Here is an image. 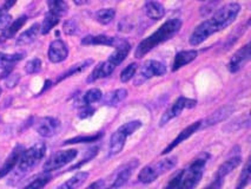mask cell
Segmentation results:
<instances>
[{
  "mask_svg": "<svg viewBox=\"0 0 251 189\" xmlns=\"http://www.w3.org/2000/svg\"><path fill=\"white\" fill-rule=\"evenodd\" d=\"M241 6L237 2H230L224 5L216 12L211 18L204 20L200 25L192 31L189 43L191 46H198L205 42L206 39L212 34L217 32L226 30L227 26H230L237 18Z\"/></svg>",
  "mask_w": 251,
  "mask_h": 189,
  "instance_id": "cell-1",
  "label": "cell"
},
{
  "mask_svg": "<svg viewBox=\"0 0 251 189\" xmlns=\"http://www.w3.org/2000/svg\"><path fill=\"white\" fill-rule=\"evenodd\" d=\"M180 28H182V20L178 18L169 19L162 26H159L158 30L154 31L152 34H150L139 43L135 51V57L137 59H141V58L147 56L149 52L152 51L154 48L176 36L180 31Z\"/></svg>",
  "mask_w": 251,
  "mask_h": 189,
  "instance_id": "cell-2",
  "label": "cell"
},
{
  "mask_svg": "<svg viewBox=\"0 0 251 189\" xmlns=\"http://www.w3.org/2000/svg\"><path fill=\"white\" fill-rule=\"evenodd\" d=\"M46 154V144L44 142H38L33 144L28 149H24L22 156L18 162V168H17V179H22L23 176L26 175L27 173L36 168L40 161L44 159Z\"/></svg>",
  "mask_w": 251,
  "mask_h": 189,
  "instance_id": "cell-3",
  "label": "cell"
},
{
  "mask_svg": "<svg viewBox=\"0 0 251 189\" xmlns=\"http://www.w3.org/2000/svg\"><path fill=\"white\" fill-rule=\"evenodd\" d=\"M208 160V154H203L195 159L185 169L180 170V189H195L200 185Z\"/></svg>",
  "mask_w": 251,
  "mask_h": 189,
  "instance_id": "cell-4",
  "label": "cell"
},
{
  "mask_svg": "<svg viewBox=\"0 0 251 189\" xmlns=\"http://www.w3.org/2000/svg\"><path fill=\"white\" fill-rule=\"evenodd\" d=\"M177 164L176 156H170L158 162L145 165L138 174V181L143 185H149L156 181L158 177L164 175L166 171L174 169Z\"/></svg>",
  "mask_w": 251,
  "mask_h": 189,
  "instance_id": "cell-5",
  "label": "cell"
},
{
  "mask_svg": "<svg viewBox=\"0 0 251 189\" xmlns=\"http://www.w3.org/2000/svg\"><path fill=\"white\" fill-rule=\"evenodd\" d=\"M142 127V122L139 120L130 121L121 126L112 134L109 144V156H116L121 154L125 147V142L129 136L136 133Z\"/></svg>",
  "mask_w": 251,
  "mask_h": 189,
  "instance_id": "cell-6",
  "label": "cell"
},
{
  "mask_svg": "<svg viewBox=\"0 0 251 189\" xmlns=\"http://www.w3.org/2000/svg\"><path fill=\"white\" fill-rule=\"evenodd\" d=\"M139 165L138 160L133 159L127 163L123 164L119 169L116 170V173L113 174L112 181L109 186H104L103 189H121L123 186H125L127 181L130 180L131 175L133 174V171L136 170V168Z\"/></svg>",
  "mask_w": 251,
  "mask_h": 189,
  "instance_id": "cell-7",
  "label": "cell"
},
{
  "mask_svg": "<svg viewBox=\"0 0 251 189\" xmlns=\"http://www.w3.org/2000/svg\"><path fill=\"white\" fill-rule=\"evenodd\" d=\"M166 74V66L158 60H147L139 69L138 75L135 81V85H141L153 77H160V76Z\"/></svg>",
  "mask_w": 251,
  "mask_h": 189,
  "instance_id": "cell-8",
  "label": "cell"
},
{
  "mask_svg": "<svg viewBox=\"0 0 251 189\" xmlns=\"http://www.w3.org/2000/svg\"><path fill=\"white\" fill-rule=\"evenodd\" d=\"M78 151L75 149H66V150H59L50 158L48 161L44 163V173H51L59 168H63L70 162H72L77 158Z\"/></svg>",
  "mask_w": 251,
  "mask_h": 189,
  "instance_id": "cell-9",
  "label": "cell"
},
{
  "mask_svg": "<svg viewBox=\"0 0 251 189\" xmlns=\"http://www.w3.org/2000/svg\"><path fill=\"white\" fill-rule=\"evenodd\" d=\"M196 100H192V98L188 97H179L164 113H163L162 118H160L159 121V127H164L165 124H168L169 122L174 120L175 117H178L184 109H192V108L196 107Z\"/></svg>",
  "mask_w": 251,
  "mask_h": 189,
  "instance_id": "cell-10",
  "label": "cell"
},
{
  "mask_svg": "<svg viewBox=\"0 0 251 189\" xmlns=\"http://www.w3.org/2000/svg\"><path fill=\"white\" fill-rule=\"evenodd\" d=\"M60 122L54 117H43L38 120L36 124V130L42 137L49 138L54 136L59 132Z\"/></svg>",
  "mask_w": 251,
  "mask_h": 189,
  "instance_id": "cell-11",
  "label": "cell"
},
{
  "mask_svg": "<svg viewBox=\"0 0 251 189\" xmlns=\"http://www.w3.org/2000/svg\"><path fill=\"white\" fill-rule=\"evenodd\" d=\"M201 126H202V121H196L195 123H192V124H190V126L186 127L185 129H183L182 132L178 134L177 137L175 138L174 141H172L171 143L168 145V147L163 149L162 153H160V155H166V154H169L170 151L174 150L175 148L178 147V145L182 143V142H185L186 139H188L189 137H191L195 133L198 132V130L201 129Z\"/></svg>",
  "mask_w": 251,
  "mask_h": 189,
  "instance_id": "cell-12",
  "label": "cell"
},
{
  "mask_svg": "<svg viewBox=\"0 0 251 189\" xmlns=\"http://www.w3.org/2000/svg\"><path fill=\"white\" fill-rule=\"evenodd\" d=\"M69 56V49L65 42L61 39H55L50 44L48 57L49 60L53 64L64 62Z\"/></svg>",
  "mask_w": 251,
  "mask_h": 189,
  "instance_id": "cell-13",
  "label": "cell"
},
{
  "mask_svg": "<svg viewBox=\"0 0 251 189\" xmlns=\"http://www.w3.org/2000/svg\"><path fill=\"white\" fill-rule=\"evenodd\" d=\"M250 60V44L244 45L239 50L233 54L229 64H227V69L231 74H236L239 70L243 69L245 64Z\"/></svg>",
  "mask_w": 251,
  "mask_h": 189,
  "instance_id": "cell-14",
  "label": "cell"
},
{
  "mask_svg": "<svg viewBox=\"0 0 251 189\" xmlns=\"http://www.w3.org/2000/svg\"><path fill=\"white\" fill-rule=\"evenodd\" d=\"M235 111V108L232 106H224L217 109L216 111H214L211 115L208 116L205 120L202 121V126L201 128H209L215 126V124L221 123V122L226 121L227 117L232 115V112Z\"/></svg>",
  "mask_w": 251,
  "mask_h": 189,
  "instance_id": "cell-15",
  "label": "cell"
},
{
  "mask_svg": "<svg viewBox=\"0 0 251 189\" xmlns=\"http://www.w3.org/2000/svg\"><path fill=\"white\" fill-rule=\"evenodd\" d=\"M23 151H24V147H23L22 144L16 145V147L13 148V150L11 151V154L8 155L6 161H5L4 164L0 167V179H2V177L6 176L7 174H10L11 171H12L14 168L17 167V164H18Z\"/></svg>",
  "mask_w": 251,
  "mask_h": 189,
  "instance_id": "cell-16",
  "label": "cell"
},
{
  "mask_svg": "<svg viewBox=\"0 0 251 189\" xmlns=\"http://www.w3.org/2000/svg\"><path fill=\"white\" fill-rule=\"evenodd\" d=\"M122 39L116 37H109L105 34H96V36H86L81 39L83 45H104L116 48Z\"/></svg>",
  "mask_w": 251,
  "mask_h": 189,
  "instance_id": "cell-17",
  "label": "cell"
},
{
  "mask_svg": "<svg viewBox=\"0 0 251 189\" xmlns=\"http://www.w3.org/2000/svg\"><path fill=\"white\" fill-rule=\"evenodd\" d=\"M115 69L116 66L111 62H109V60L99 63L98 65L93 69L90 77L87 78V83H93L96 82V81L101 80V78L109 77V76L112 75V72L115 71Z\"/></svg>",
  "mask_w": 251,
  "mask_h": 189,
  "instance_id": "cell-18",
  "label": "cell"
},
{
  "mask_svg": "<svg viewBox=\"0 0 251 189\" xmlns=\"http://www.w3.org/2000/svg\"><path fill=\"white\" fill-rule=\"evenodd\" d=\"M130 50H131L130 43L126 42V40L122 39L121 42H119V44L115 48V51L110 54L109 59L107 60L112 63L113 65L117 68L119 64H122L123 62H124L125 58H126L127 54H130Z\"/></svg>",
  "mask_w": 251,
  "mask_h": 189,
  "instance_id": "cell-19",
  "label": "cell"
},
{
  "mask_svg": "<svg viewBox=\"0 0 251 189\" xmlns=\"http://www.w3.org/2000/svg\"><path fill=\"white\" fill-rule=\"evenodd\" d=\"M197 51L196 50H185V51H179L175 57L174 64H172V71L176 72L179 69H182L183 66L188 65L194 62L197 58Z\"/></svg>",
  "mask_w": 251,
  "mask_h": 189,
  "instance_id": "cell-20",
  "label": "cell"
},
{
  "mask_svg": "<svg viewBox=\"0 0 251 189\" xmlns=\"http://www.w3.org/2000/svg\"><path fill=\"white\" fill-rule=\"evenodd\" d=\"M40 33V25L33 24L30 28H27L25 32H23L20 36L17 38V45L18 46H26L30 45L34 40L37 39Z\"/></svg>",
  "mask_w": 251,
  "mask_h": 189,
  "instance_id": "cell-21",
  "label": "cell"
},
{
  "mask_svg": "<svg viewBox=\"0 0 251 189\" xmlns=\"http://www.w3.org/2000/svg\"><path fill=\"white\" fill-rule=\"evenodd\" d=\"M241 162H242L241 156H235V158L226 160V162H223V163L218 167L217 173H216L215 177H218V179L224 180V177H226V175H229L232 170H235L236 168L241 164Z\"/></svg>",
  "mask_w": 251,
  "mask_h": 189,
  "instance_id": "cell-22",
  "label": "cell"
},
{
  "mask_svg": "<svg viewBox=\"0 0 251 189\" xmlns=\"http://www.w3.org/2000/svg\"><path fill=\"white\" fill-rule=\"evenodd\" d=\"M145 13L150 19L159 20L165 16V8L160 2L150 0L145 4Z\"/></svg>",
  "mask_w": 251,
  "mask_h": 189,
  "instance_id": "cell-23",
  "label": "cell"
},
{
  "mask_svg": "<svg viewBox=\"0 0 251 189\" xmlns=\"http://www.w3.org/2000/svg\"><path fill=\"white\" fill-rule=\"evenodd\" d=\"M87 177H89V173H86V171H79L75 175L70 177L69 180H66L64 183H61L60 186H58L55 189H77L86 181Z\"/></svg>",
  "mask_w": 251,
  "mask_h": 189,
  "instance_id": "cell-24",
  "label": "cell"
},
{
  "mask_svg": "<svg viewBox=\"0 0 251 189\" xmlns=\"http://www.w3.org/2000/svg\"><path fill=\"white\" fill-rule=\"evenodd\" d=\"M92 64H93V60L92 59H85V60H83V62L75 64V65H72L71 68L68 70V71H65L63 75H60L59 77H58L57 83H59V82H61V81H64V80H68V78L72 77V76H75V75H77V74H80V72L85 71V70L87 68H90V66H91Z\"/></svg>",
  "mask_w": 251,
  "mask_h": 189,
  "instance_id": "cell-25",
  "label": "cell"
},
{
  "mask_svg": "<svg viewBox=\"0 0 251 189\" xmlns=\"http://www.w3.org/2000/svg\"><path fill=\"white\" fill-rule=\"evenodd\" d=\"M26 22H27V17L26 16H22L19 17L18 19H16L12 24H10L7 26L6 28H5V31L1 33V40L4 42V40H7V39H11V38H13L16 36L17 33H18V31L20 28L23 27L26 24Z\"/></svg>",
  "mask_w": 251,
  "mask_h": 189,
  "instance_id": "cell-26",
  "label": "cell"
},
{
  "mask_svg": "<svg viewBox=\"0 0 251 189\" xmlns=\"http://www.w3.org/2000/svg\"><path fill=\"white\" fill-rule=\"evenodd\" d=\"M24 58L23 54H2L0 52V69L11 70L12 71L13 65Z\"/></svg>",
  "mask_w": 251,
  "mask_h": 189,
  "instance_id": "cell-27",
  "label": "cell"
},
{
  "mask_svg": "<svg viewBox=\"0 0 251 189\" xmlns=\"http://www.w3.org/2000/svg\"><path fill=\"white\" fill-rule=\"evenodd\" d=\"M49 12L57 16L58 18L65 16L69 11V6L65 0H48Z\"/></svg>",
  "mask_w": 251,
  "mask_h": 189,
  "instance_id": "cell-28",
  "label": "cell"
},
{
  "mask_svg": "<svg viewBox=\"0 0 251 189\" xmlns=\"http://www.w3.org/2000/svg\"><path fill=\"white\" fill-rule=\"evenodd\" d=\"M127 96V91L125 89H117L115 91L110 92L109 95L106 96V98H105L104 103L106 104V106H110V107H116L118 106L119 103H122L123 101L126 98Z\"/></svg>",
  "mask_w": 251,
  "mask_h": 189,
  "instance_id": "cell-29",
  "label": "cell"
},
{
  "mask_svg": "<svg viewBox=\"0 0 251 189\" xmlns=\"http://www.w3.org/2000/svg\"><path fill=\"white\" fill-rule=\"evenodd\" d=\"M103 98V92L100 91V90L95 88V89H91L89 90V91H86L85 94H84L83 97H81V104L80 107L83 106H91V104H95L97 103Z\"/></svg>",
  "mask_w": 251,
  "mask_h": 189,
  "instance_id": "cell-30",
  "label": "cell"
},
{
  "mask_svg": "<svg viewBox=\"0 0 251 189\" xmlns=\"http://www.w3.org/2000/svg\"><path fill=\"white\" fill-rule=\"evenodd\" d=\"M96 20L101 25H109L116 17V11L113 8H101L96 12Z\"/></svg>",
  "mask_w": 251,
  "mask_h": 189,
  "instance_id": "cell-31",
  "label": "cell"
},
{
  "mask_svg": "<svg viewBox=\"0 0 251 189\" xmlns=\"http://www.w3.org/2000/svg\"><path fill=\"white\" fill-rule=\"evenodd\" d=\"M50 181H51V175L49 173H44L42 175H38L36 179L32 180L23 189H43Z\"/></svg>",
  "mask_w": 251,
  "mask_h": 189,
  "instance_id": "cell-32",
  "label": "cell"
},
{
  "mask_svg": "<svg viewBox=\"0 0 251 189\" xmlns=\"http://www.w3.org/2000/svg\"><path fill=\"white\" fill-rule=\"evenodd\" d=\"M59 20L60 18H58L57 16H54V14L49 12L45 16V19H44L43 24L40 25V33L42 34L50 33V31H51L54 26L58 25Z\"/></svg>",
  "mask_w": 251,
  "mask_h": 189,
  "instance_id": "cell-33",
  "label": "cell"
},
{
  "mask_svg": "<svg viewBox=\"0 0 251 189\" xmlns=\"http://www.w3.org/2000/svg\"><path fill=\"white\" fill-rule=\"evenodd\" d=\"M100 137H101L100 133L95 134V135H90V136H77V137L66 139L63 144L69 145V144H75V143H89V142L98 141Z\"/></svg>",
  "mask_w": 251,
  "mask_h": 189,
  "instance_id": "cell-34",
  "label": "cell"
},
{
  "mask_svg": "<svg viewBox=\"0 0 251 189\" xmlns=\"http://www.w3.org/2000/svg\"><path fill=\"white\" fill-rule=\"evenodd\" d=\"M137 70H138V65L136 63H131L126 68L122 71L121 74V81L123 83H127L130 80H132L136 76Z\"/></svg>",
  "mask_w": 251,
  "mask_h": 189,
  "instance_id": "cell-35",
  "label": "cell"
},
{
  "mask_svg": "<svg viewBox=\"0 0 251 189\" xmlns=\"http://www.w3.org/2000/svg\"><path fill=\"white\" fill-rule=\"evenodd\" d=\"M249 182H250V163L248 162V163L245 164L244 169L242 170V174L241 176H239L236 189H244L248 185H249Z\"/></svg>",
  "mask_w": 251,
  "mask_h": 189,
  "instance_id": "cell-36",
  "label": "cell"
},
{
  "mask_svg": "<svg viewBox=\"0 0 251 189\" xmlns=\"http://www.w3.org/2000/svg\"><path fill=\"white\" fill-rule=\"evenodd\" d=\"M40 70H42V60H40L39 58H33L30 62H27L25 66V71L27 72L28 75L38 74Z\"/></svg>",
  "mask_w": 251,
  "mask_h": 189,
  "instance_id": "cell-37",
  "label": "cell"
},
{
  "mask_svg": "<svg viewBox=\"0 0 251 189\" xmlns=\"http://www.w3.org/2000/svg\"><path fill=\"white\" fill-rule=\"evenodd\" d=\"M11 19H12V17L8 13V10H6L5 7L0 8V34L5 31V28H6L8 25H10Z\"/></svg>",
  "mask_w": 251,
  "mask_h": 189,
  "instance_id": "cell-38",
  "label": "cell"
},
{
  "mask_svg": "<svg viewBox=\"0 0 251 189\" xmlns=\"http://www.w3.org/2000/svg\"><path fill=\"white\" fill-rule=\"evenodd\" d=\"M179 183H180V170L171 177L170 181L166 183L165 187L163 189H180Z\"/></svg>",
  "mask_w": 251,
  "mask_h": 189,
  "instance_id": "cell-39",
  "label": "cell"
},
{
  "mask_svg": "<svg viewBox=\"0 0 251 189\" xmlns=\"http://www.w3.org/2000/svg\"><path fill=\"white\" fill-rule=\"evenodd\" d=\"M63 31L69 36L75 34L77 32V24H75V20H66L63 25Z\"/></svg>",
  "mask_w": 251,
  "mask_h": 189,
  "instance_id": "cell-40",
  "label": "cell"
},
{
  "mask_svg": "<svg viewBox=\"0 0 251 189\" xmlns=\"http://www.w3.org/2000/svg\"><path fill=\"white\" fill-rule=\"evenodd\" d=\"M95 112V109H92L90 106H83L81 107L80 111H79V117L80 118H86L89 116H91L92 113Z\"/></svg>",
  "mask_w": 251,
  "mask_h": 189,
  "instance_id": "cell-41",
  "label": "cell"
},
{
  "mask_svg": "<svg viewBox=\"0 0 251 189\" xmlns=\"http://www.w3.org/2000/svg\"><path fill=\"white\" fill-rule=\"evenodd\" d=\"M19 75H11V76H7V86L8 88H13V86H16L17 84L19 82Z\"/></svg>",
  "mask_w": 251,
  "mask_h": 189,
  "instance_id": "cell-42",
  "label": "cell"
},
{
  "mask_svg": "<svg viewBox=\"0 0 251 189\" xmlns=\"http://www.w3.org/2000/svg\"><path fill=\"white\" fill-rule=\"evenodd\" d=\"M223 181H224V180L218 179V177H215L214 181H212V182L210 183V185L208 186V187L204 188V189H221L222 186H223Z\"/></svg>",
  "mask_w": 251,
  "mask_h": 189,
  "instance_id": "cell-43",
  "label": "cell"
},
{
  "mask_svg": "<svg viewBox=\"0 0 251 189\" xmlns=\"http://www.w3.org/2000/svg\"><path fill=\"white\" fill-rule=\"evenodd\" d=\"M105 186V181L103 179H99L97 181H95L91 185L89 186V187H86L85 189H103Z\"/></svg>",
  "mask_w": 251,
  "mask_h": 189,
  "instance_id": "cell-44",
  "label": "cell"
},
{
  "mask_svg": "<svg viewBox=\"0 0 251 189\" xmlns=\"http://www.w3.org/2000/svg\"><path fill=\"white\" fill-rule=\"evenodd\" d=\"M90 1H91V0H74L75 4L78 5V6H84V5L90 4Z\"/></svg>",
  "mask_w": 251,
  "mask_h": 189,
  "instance_id": "cell-45",
  "label": "cell"
},
{
  "mask_svg": "<svg viewBox=\"0 0 251 189\" xmlns=\"http://www.w3.org/2000/svg\"><path fill=\"white\" fill-rule=\"evenodd\" d=\"M200 1H206V0H200Z\"/></svg>",
  "mask_w": 251,
  "mask_h": 189,
  "instance_id": "cell-46",
  "label": "cell"
}]
</instances>
